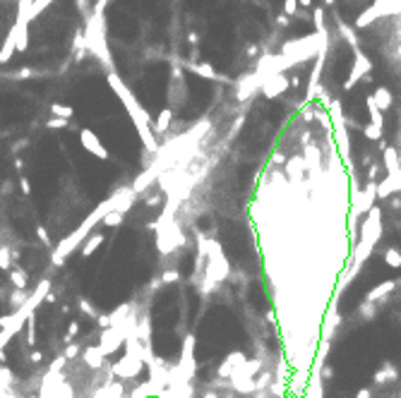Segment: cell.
<instances>
[{"mask_svg":"<svg viewBox=\"0 0 401 398\" xmlns=\"http://www.w3.org/2000/svg\"><path fill=\"white\" fill-rule=\"evenodd\" d=\"M118 206H120V195L116 192V195L108 197L106 202L99 204V206H96V209L92 211V214H89L87 219L82 221V223H79V226L75 228V230H72V233L68 235V238H63V240H60L58 245H55V250L51 252V262H53L55 266H60V264H63L65 259L70 257V254H72L75 250H77V247H82V242H84V240L89 238V233H92V228H94L96 223H99V221L106 219V216H108L110 211H118Z\"/></svg>","mask_w":401,"mask_h":398,"instance_id":"obj_1","label":"cell"},{"mask_svg":"<svg viewBox=\"0 0 401 398\" xmlns=\"http://www.w3.org/2000/svg\"><path fill=\"white\" fill-rule=\"evenodd\" d=\"M48 293H51V281L43 278V281L39 283V288L34 290L32 295H29V300H27V302H24L17 312L0 317V353L5 350V345L10 343V338H12V336L22 331V326L27 324V319H29V314H32L34 310H36V307L46 300Z\"/></svg>","mask_w":401,"mask_h":398,"instance_id":"obj_2","label":"cell"},{"mask_svg":"<svg viewBox=\"0 0 401 398\" xmlns=\"http://www.w3.org/2000/svg\"><path fill=\"white\" fill-rule=\"evenodd\" d=\"M382 238V209L380 206H372L370 214L363 221V230L361 238L353 242V250H351V257H348V264H353L358 271L361 266L370 259V254L375 252V245Z\"/></svg>","mask_w":401,"mask_h":398,"instance_id":"obj_3","label":"cell"},{"mask_svg":"<svg viewBox=\"0 0 401 398\" xmlns=\"http://www.w3.org/2000/svg\"><path fill=\"white\" fill-rule=\"evenodd\" d=\"M108 82H110V86H113V91L123 99V103L127 106V113L132 115V120H135V125H137V132H140V137H142V142H144V147L149 149V151H157V139L151 137V130H149V115H147V110L142 108L140 103L135 101V96L130 94L125 89V84L120 82L116 75H108Z\"/></svg>","mask_w":401,"mask_h":398,"instance_id":"obj_4","label":"cell"},{"mask_svg":"<svg viewBox=\"0 0 401 398\" xmlns=\"http://www.w3.org/2000/svg\"><path fill=\"white\" fill-rule=\"evenodd\" d=\"M375 199H377V182H368L363 190L353 192V206L348 211V233H351V238H355L358 219L363 214H370V209L375 206Z\"/></svg>","mask_w":401,"mask_h":398,"instance_id":"obj_5","label":"cell"},{"mask_svg":"<svg viewBox=\"0 0 401 398\" xmlns=\"http://www.w3.org/2000/svg\"><path fill=\"white\" fill-rule=\"evenodd\" d=\"M142 367H144V360L137 358V355L125 353L116 365H110V374L120 377V379H132V377H137L142 372Z\"/></svg>","mask_w":401,"mask_h":398,"instance_id":"obj_6","label":"cell"},{"mask_svg":"<svg viewBox=\"0 0 401 398\" xmlns=\"http://www.w3.org/2000/svg\"><path fill=\"white\" fill-rule=\"evenodd\" d=\"M79 142H82L84 151L94 154L96 158H101V161H108V158H110L108 149H106V147L101 144V139H99V134H96L94 130H89V127H82V132H79Z\"/></svg>","mask_w":401,"mask_h":398,"instance_id":"obj_7","label":"cell"},{"mask_svg":"<svg viewBox=\"0 0 401 398\" xmlns=\"http://www.w3.org/2000/svg\"><path fill=\"white\" fill-rule=\"evenodd\" d=\"M245 365V353L240 350H233V353H228L226 358L221 360V365L216 367V379H231L233 377V372L236 369H240V367Z\"/></svg>","mask_w":401,"mask_h":398,"instance_id":"obj_8","label":"cell"},{"mask_svg":"<svg viewBox=\"0 0 401 398\" xmlns=\"http://www.w3.org/2000/svg\"><path fill=\"white\" fill-rule=\"evenodd\" d=\"M396 288H399V281H396V278H389V281L375 286V288L365 295V300H368V302H375V305H385L387 300H389V293H394Z\"/></svg>","mask_w":401,"mask_h":398,"instance_id":"obj_9","label":"cell"},{"mask_svg":"<svg viewBox=\"0 0 401 398\" xmlns=\"http://www.w3.org/2000/svg\"><path fill=\"white\" fill-rule=\"evenodd\" d=\"M82 362L96 372V369H101L106 365V355L101 353L99 345H87V348H82Z\"/></svg>","mask_w":401,"mask_h":398,"instance_id":"obj_10","label":"cell"},{"mask_svg":"<svg viewBox=\"0 0 401 398\" xmlns=\"http://www.w3.org/2000/svg\"><path fill=\"white\" fill-rule=\"evenodd\" d=\"M396 192H401V171L396 175H387L382 182H377V199H389Z\"/></svg>","mask_w":401,"mask_h":398,"instance_id":"obj_11","label":"cell"},{"mask_svg":"<svg viewBox=\"0 0 401 398\" xmlns=\"http://www.w3.org/2000/svg\"><path fill=\"white\" fill-rule=\"evenodd\" d=\"M339 324H341V317H339V312H337V302H331L329 310H327V314H324L322 341H329V343H331V336H334V331H337Z\"/></svg>","mask_w":401,"mask_h":398,"instance_id":"obj_12","label":"cell"},{"mask_svg":"<svg viewBox=\"0 0 401 398\" xmlns=\"http://www.w3.org/2000/svg\"><path fill=\"white\" fill-rule=\"evenodd\" d=\"M396 379H399V369H396L392 362H385V365H382V369H377V372H375V377H372L375 386H385V384L396 382Z\"/></svg>","mask_w":401,"mask_h":398,"instance_id":"obj_13","label":"cell"},{"mask_svg":"<svg viewBox=\"0 0 401 398\" xmlns=\"http://www.w3.org/2000/svg\"><path fill=\"white\" fill-rule=\"evenodd\" d=\"M10 283H12L17 290H27V286H29V273L24 271L22 266H12V269H10Z\"/></svg>","mask_w":401,"mask_h":398,"instance_id":"obj_14","label":"cell"},{"mask_svg":"<svg viewBox=\"0 0 401 398\" xmlns=\"http://www.w3.org/2000/svg\"><path fill=\"white\" fill-rule=\"evenodd\" d=\"M106 240V235L103 233H94V235H89L87 240H84V245H82V257H92L99 247H101V242Z\"/></svg>","mask_w":401,"mask_h":398,"instance_id":"obj_15","label":"cell"},{"mask_svg":"<svg viewBox=\"0 0 401 398\" xmlns=\"http://www.w3.org/2000/svg\"><path fill=\"white\" fill-rule=\"evenodd\" d=\"M385 171H387V175H396V173L401 171L399 156H396V151H394L392 147L385 149Z\"/></svg>","mask_w":401,"mask_h":398,"instance_id":"obj_16","label":"cell"},{"mask_svg":"<svg viewBox=\"0 0 401 398\" xmlns=\"http://www.w3.org/2000/svg\"><path fill=\"white\" fill-rule=\"evenodd\" d=\"M377 312H380V305L368 302V300H363V305L358 307V314H361L363 321H372L375 317H377Z\"/></svg>","mask_w":401,"mask_h":398,"instance_id":"obj_17","label":"cell"},{"mask_svg":"<svg viewBox=\"0 0 401 398\" xmlns=\"http://www.w3.org/2000/svg\"><path fill=\"white\" fill-rule=\"evenodd\" d=\"M24 326H27V338H24L27 345H29V348H36V312L29 314V319H27Z\"/></svg>","mask_w":401,"mask_h":398,"instance_id":"obj_18","label":"cell"},{"mask_svg":"<svg viewBox=\"0 0 401 398\" xmlns=\"http://www.w3.org/2000/svg\"><path fill=\"white\" fill-rule=\"evenodd\" d=\"M27 300H29V293H27V290H12V293H10V307H12V310H19V307H22L24 302H27Z\"/></svg>","mask_w":401,"mask_h":398,"instance_id":"obj_19","label":"cell"},{"mask_svg":"<svg viewBox=\"0 0 401 398\" xmlns=\"http://www.w3.org/2000/svg\"><path fill=\"white\" fill-rule=\"evenodd\" d=\"M51 113H53L55 118H63V120H70V118L75 115V108H70V106H65V103H53V106H51Z\"/></svg>","mask_w":401,"mask_h":398,"instance_id":"obj_20","label":"cell"},{"mask_svg":"<svg viewBox=\"0 0 401 398\" xmlns=\"http://www.w3.org/2000/svg\"><path fill=\"white\" fill-rule=\"evenodd\" d=\"M385 262L392 269H401V252L396 250V247H387L385 250Z\"/></svg>","mask_w":401,"mask_h":398,"instance_id":"obj_21","label":"cell"},{"mask_svg":"<svg viewBox=\"0 0 401 398\" xmlns=\"http://www.w3.org/2000/svg\"><path fill=\"white\" fill-rule=\"evenodd\" d=\"M375 103H377V108L387 110L392 106V94H389L387 89H377V91H375Z\"/></svg>","mask_w":401,"mask_h":398,"instance_id":"obj_22","label":"cell"},{"mask_svg":"<svg viewBox=\"0 0 401 398\" xmlns=\"http://www.w3.org/2000/svg\"><path fill=\"white\" fill-rule=\"evenodd\" d=\"M0 269H12V250L8 245H0Z\"/></svg>","mask_w":401,"mask_h":398,"instance_id":"obj_23","label":"cell"},{"mask_svg":"<svg viewBox=\"0 0 401 398\" xmlns=\"http://www.w3.org/2000/svg\"><path fill=\"white\" fill-rule=\"evenodd\" d=\"M123 221H125V214H120V211H110L101 223H103V226H108V228H118Z\"/></svg>","mask_w":401,"mask_h":398,"instance_id":"obj_24","label":"cell"},{"mask_svg":"<svg viewBox=\"0 0 401 398\" xmlns=\"http://www.w3.org/2000/svg\"><path fill=\"white\" fill-rule=\"evenodd\" d=\"M171 118H173L171 108H164L161 113H159V120H157V130H159V132H164V130H168V125H171Z\"/></svg>","mask_w":401,"mask_h":398,"instance_id":"obj_25","label":"cell"},{"mask_svg":"<svg viewBox=\"0 0 401 398\" xmlns=\"http://www.w3.org/2000/svg\"><path fill=\"white\" fill-rule=\"evenodd\" d=\"M12 379H15V377H12V372H10L8 367H0V393L12 384Z\"/></svg>","mask_w":401,"mask_h":398,"instance_id":"obj_26","label":"cell"},{"mask_svg":"<svg viewBox=\"0 0 401 398\" xmlns=\"http://www.w3.org/2000/svg\"><path fill=\"white\" fill-rule=\"evenodd\" d=\"M178 281H181L178 269H166V271L161 273V283H164V286H168V283H178Z\"/></svg>","mask_w":401,"mask_h":398,"instance_id":"obj_27","label":"cell"},{"mask_svg":"<svg viewBox=\"0 0 401 398\" xmlns=\"http://www.w3.org/2000/svg\"><path fill=\"white\" fill-rule=\"evenodd\" d=\"M77 334H79V321L75 319V321H70V326H68V334H65V338H63L65 345H70L72 341H75V336H77Z\"/></svg>","mask_w":401,"mask_h":398,"instance_id":"obj_28","label":"cell"},{"mask_svg":"<svg viewBox=\"0 0 401 398\" xmlns=\"http://www.w3.org/2000/svg\"><path fill=\"white\" fill-rule=\"evenodd\" d=\"M79 307H82V312H87L92 319H99V314H101L99 310H96V307H92V305H89L84 297H79Z\"/></svg>","mask_w":401,"mask_h":398,"instance_id":"obj_29","label":"cell"},{"mask_svg":"<svg viewBox=\"0 0 401 398\" xmlns=\"http://www.w3.org/2000/svg\"><path fill=\"white\" fill-rule=\"evenodd\" d=\"M363 134H365V137H368V139H380V137H382V130H380L377 125H365L363 127Z\"/></svg>","mask_w":401,"mask_h":398,"instance_id":"obj_30","label":"cell"},{"mask_svg":"<svg viewBox=\"0 0 401 398\" xmlns=\"http://www.w3.org/2000/svg\"><path fill=\"white\" fill-rule=\"evenodd\" d=\"M36 235H39V240L43 247H51V245H53V242H51V235H48V230L43 226H36Z\"/></svg>","mask_w":401,"mask_h":398,"instance_id":"obj_31","label":"cell"},{"mask_svg":"<svg viewBox=\"0 0 401 398\" xmlns=\"http://www.w3.org/2000/svg\"><path fill=\"white\" fill-rule=\"evenodd\" d=\"M65 362H68V360H65V355H60L58 360H53V362H51V367H48V374H58V372L63 369Z\"/></svg>","mask_w":401,"mask_h":398,"instance_id":"obj_32","label":"cell"},{"mask_svg":"<svg viewBox=\"0 0 401 398\" xmlns=\"http://www.w3.org/2000/svg\"><path fill=\"white\" fill-rule=\"evenodd\" d=\"M65 360H72V358H77V355H82V348H79L77 343H70L68 348H65Z\"/></svg>","mask_w":401,"mask_h":398,"instance_id":"obj_33","label":"cell"},{"mask_svg":"<svg viewBox=\"0 0 401 398\" xmlns=\"http://www.w3.org/2000/svg\"><path fill=\"white\" fill-rule=\"evenodd\" d=\"M46 127H51V130H63V127H68V120H63V118H53V120H48Z\"/></svg>","mask_w":401,"mask_h":398,"instance_id":"obj_34","label":"cell"},{"mask_svg":"<svg viewBox=\"0 0 401 398\" xmlns=\"http://www.w3.org/2000/svg\"><path fill=\"white\" fill-rule=\"evenodd\" d=\"M293 32H296V34H310V32H313V24L296 22V24H293Z\"/></svg>","mask_w":401,"mask_h":398,"instance_id":"obj_35","label":"cell"},{"mask_svg":"<svg viewBox=\"0 0 401 398\" xmlns=\"http://www.w3.org/2000/svg\"><path fill=\"white\" fill-rule=\"evenodd\" d=\"M96 321H99V326H101V331H103V329H110V326H113V321H110V314H103V312H101Z\"/></svg>","mask_w":401,"mask_h":398,"instance_id":"obj_36","label":"cell"},{"mask_svg":"<svg viewBox=\"0 0 401 398\" xmlns=\"http://www.w3.org/2000/svg\"><path fill=\"white\" fill-rule=\"evenodd\" d=\"M29 360H32L34 365H41V362H43V353H41L39 348H32V353H29Z\"/></svg>","mask_w":401,"mask_h":398,"instance_id":"obj_37","label":"cell"},{"mask_svg":"<svg viewBox=\"0 0 401 398\" xmlns=\"http://www.w3.org/2000/svg\"><path fill=\"white\" fill-rule=\"evenodd\" d=\"M19 190H22L24 195H32V185H29V180H27V178L19 180Z\"/></svg>","mask_w":401,"mask_h":398,"instance_id":"obj_38","label":"cell"},{"mask_svg":"<svg viewBox=\"0 0 401 398\" xmlns=\"http://www.w3.org/2000/svg\"><path fill=\"white\" fill-rule=\"evenodd\" d=\"M320 374H322L324 379H331V374H334V369H331V367L327 365V367H322V372H320Z\"/></svg>","mask_w":401,"mask_h":398,"instance_id":"obj_39","label":"cell"},{"mask_svg":"<svg viewBox=\"0 0 401 398\" xmlns=\"http://www.w3.org/2000/svg\"><path fill=\"white\" fill-rule=\"evenodd\" d=\"M355 398H372V393H370V389H361L355 393Z\"/></svg>","mask_w":401,"mask_h":398,"instance_id":"obj_40","label":"cell"},{"mask_svg":"<svg viewBox=\"0 0 401 398\" xmlns=\"http://www.w3.org/2000/svg\"><path fill=\"white\" fill-rule=\"evenodd\" d=\"M252 398H272L269 391H257V393H252Z\"/></svg>","mask_w":401,"mask_h":398,"instance_id":"obj_41","label":"cell"},{"mask_svg":"<svg viewBox=\"0 0 401 398\" xmlns=\"http://www.w3.org/2000/svg\"><path fill=\"white\" fill-rule=\"evenodd\" d=\"M272 3V8L274 10H281V5H283V0H269Z\"/></svg>","mask_w":401,"mask_h":398,"instance_id":"obj_42","label":"cell"},{"mask_svg":"<svg viewBox=\"0 0 401 398\" xmlns=\"http://www.w3.org/2000/svg\"><path fill=\"white\" fill-rule=\"evenodd\" d=\"M12 166H15L17 171H22V168H24V161H22V158H15V163H12Z\"/></svg>","mask_w":401,"mask_h":398,"instance_id":"obj_43","label":"cell"},{"mask_svg":"<svg viewBox=\"0 0 401 398\" xmlns=\"http://www.w3.org/2000/svg\"><path fill=\"white\" fill-rule=\"evenodd\" d=\"M392 209H401V199H399V197H394V199H392Z\"/></svg>","mask_w":401,"mask_h":398,"instance_id":"obj_44","label":"cell"},{"mask_svg":"<svg viewBox=\"0 0 401 398\" xmlns=\"http://www.w3.org/2000/svg\"><path fill=\"white\" fill-rule=\"evenodd\" d=\"M399 319H401V314H399Z\"/></svg>","mask_w":401,"mask_h":398,"instance_id":"obj_45","label":"cell"},{"mask_svg":"<svg viewBox=\"0 0 401 398\" xmlns=\"http://www.w3.org/2000/svg\"><path fill=\"white\" fill-rule=\"evenodd\" d=\"M399 396H401V393H399Z\"/></svg>","mask_w":401,"mask_h":398,"instance_id":"obj_46","label":"cell"}]
</instances>
